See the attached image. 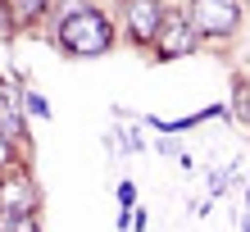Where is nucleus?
<instances>
[{"instance_id": "1", "label": "nucleus", "mask_w": 250, "mask_h": 232, "mask_svg": "<svg viewBox=\"0 0 250 232\" xmlns=\"http://www.w3.org/2000/svg\"><path fill=\"white\" fill-rule=\"evenodd\" d=\"M55 41H60V50L73 55V60H96V55L114 50V23H109V14L100 5L73 0V5L60 9V19H55Z\"/></svg>"}, {"instance_id": "2", "label": "nucleus", "mask_w": 250, "mask_h": 232, "mask_svg": "<svg viewBox=\"0 0 250 232\" xmlns=\"http://www.w3.org/2000/svg\"><path fill=\"white\" fill-rule=\"evenodd\" d=\"M182 14L196 23L205 41H228L241 27V5L237 0H182Z\"/></svg>"}, {"instance_id": "3", "label": "nucleus", "mask_w": 250, "mask_h": 232, "mask_svg": "<svg viewBox=\"0 0 250 232\" xmlns=\"http://www.w3.org/2000/svg\"><path fill=\"white\" fill-rule=\"evenodd\" d=\"M41 210V191L27 169L0 173V219H32Z\"/></svg>"}, {"instance_id": "4", "label": "nucleus", "mask_w": 250, "mask_h": 232, "mask_svg": "<svg viewBox=\"0 0 250 232\" xmlns=\"http://www.w3.org/2000/svg\"><path fill=\"white\" fill-rule=\"evenodd\" d=\"M119 14H123V32H127V41L150 50L155 37H159V27H164V19H168V5H164V0H123Z\"/></svg>"}, {"instance_id": "5", "label": "nucleus", "mask_w": 250, "mask_h": 232, "mask_svg": "<svg viewBox=\"0 0 250 232\" xmlns=\"http://www.w3.org/2000/svg\"><path fill=\"white\" fill-rule=\"evenodd\" d=\"M200 32H196V23L182 14V5L178 9H168V19H164V27H159V37H155V55L159 60H182V55H196L200 50Z\"/></svg>"}, {"instance_id": "6", "label": "nucleus", "mask_w": 250, "mask_h": 232, "mask_svg": "<svg viewBox=\"0 0 250 232\" xmlns=\"http://www.w3.org/2000/svg\"><path fill=\"white\" fill-rule=\"evenodd\" d=\"M0 127H5V137L14 146H23L27 141V123H23V109H19V91L14 86L0 82Z\"/></svg>"}, {"instance_id": "7", "label": "nucleus", "mask_w": 250, "mask_h": 232, "mask_svg": "<svg viewBox=\"0 0 250 232\" xmlns=\"http://www.w3.org/2000/svg\"><path fill=\"white\" fill-rule=\"evenodd\" d=\"M9 5H14V14H19V23L27 27V23H37L41 14L50 9V0H9Z\"/></svg>"}, {"instance_id": "8", "label": "nucleus", "mask_w": 250, "mask_h": 232, "mask_svg": "<svg viewBox=\"0 0 250 232\" xmlns=\"http://www.w3.org/2000/svg\"><path fill=\"white\" fill-rule=\"evenodd\" d=\"M19 14H14V5H9V0H0V37H14V32H19Z\"/></svg>"}, {"instance_id": "9", "label": "nucleus", "mask_w": 250, "mask_h": 232, "mask_svg": "<svg viewBox=\"0 0 250 232\" xmlns=\"http://www.w3.org/2000/svg\"><path fill=\"white\" fill-rule=\"evenodd\" d=\"M14 159H19V146H14V141L5 137V127H0V173L19 169V164H14Z\"/></svg>"}, {"instance_id": "10", "label": "nucleus", "mask_w": 250, "mask_h": 232, "mask_svg": "<svg viewBox=\"0 0 250 232\" xmlns=\"http://www.w3.org/2000/svg\"><path fill=\"white\" fill-rule=\"evenodd\" d=\"M0 232H41V228H37V214H32V219H0Z\"/></svg>"}, {"instance_id": "11", "label": "nucleus", "mask_w": 250, "mask_h": 232, "mask_svg": "<svg viewBox=\"0 0 250 232\" xmlns=\"http://www.w3.org/2000/svg\"><path fill=\"white\" fill-rule=\"evenodd\" d=\"M241 114H246V123H250V91L241 86Z\"/></svg>"}]
</instances>
